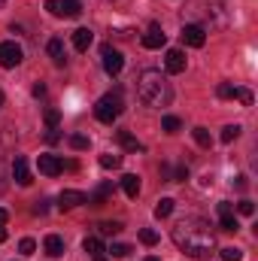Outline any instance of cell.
Segmentation results:
<instances>
[{
	"instance_id": "6da1fadb",
	"label": "cell",
	"mask_w": 258,
	"mask_h": 261,
	"mask_svg": "<svg viewBox=\"0 0 258 261\" xmlns=\"http://www.w3.org/2000/svg\"><path fill=\"white\" fill-rule=\"evenodd\" d=\"M173 243L192 258H210L216 252V231L210 228L207 219L186 216L173 225Z\"/></svg>"
},
{
	"instance_id": "7a4b0ae2",
	"label": "cell",
	"mask_w": 258,
	"mask_h": 261,
	"mask_svg": "<svg viewBox=\"0 0 258 261\" xmlns=\"http://www.w3.org/2000/svg\"><path fill=\"white\" fill-rule=\"evenodd\" d=\"M137 94L146 107H167L173 97V88L161 70H143L137 79Z\"/></svg>"
},
{
	"instance_id": "3957f363",
	"label": "cell",
	"mask_w": 258,
	"mask_h": 261,
	"mask_svg": "<svg viewBox=\"0 0 258 261\" xmlns=\"http://www.w3.org/2000/svg\"><path fill=\"white\" fill-rule=\"evenodd\" d=\"M119 116H122V97H119V94H104V97L94 103V119H97V122L113 125Z\"/></svg>"
},
{
	"instance_id": "277c9868",
	"label": "cell",
	"mask_w": 258,
	"mask_h": 261,
	"mask_svg": "<svg viewBox=\"0 0 258 261\" xmlns=\"http://www.w3.org/2000/svg\"><path fill=\"white\" fill-rule=\"evenodd\" d=\"M46 9L55 18H76L82 12V3L79 0H46Z\"/></svg>"
},
{
	"instance_id": "5b68a950",
	"label": "cell",
	"mask_w": 258,
	"mask_h": 261,
	"mask_svg": "<svg viewBox=\"0 0 258 261\" xmlns=\"http://www.w3.org/2000/svg\"><path fill=\"white\" fill-rule=\"evenodd\" d=\"M21 58H24V52H21L18 43H12V40L0 43V67H6V70H9V67H18Z\"/></svg>"
},
{
	"instance_id": "8992f818",
	"label": "cell",
	"mask_w": 258,
	"mask_h": 261,
	"mask_svg": "<svg viewBox=\"0 0 258 261\" xmlns=\"http://www.w3.org/2000/svg\"><path fill=\"white\" fill-rule=\"evenodd\" d=\"M100 58H104V70H107L110 76H119V73H122L125 58H122V52H119V49H113V46H104V49H100Z\"/></svg>"
},
{
	"instance_id": "52a82bcc",
	"label": "cell",
	"mask_w": 258,
	"mask_h": 261,
	"mask_svg": "<svg viewBox=\"0 0 258 261\" xmlns=\"http://www.w3.org/2000/svg\"><path fill=\"white\" fill-rule=\"evenodd\" d=\"M183 43L192 46V49H200V46L207 43V31H203L200 24H186V28H183Z\"/></svg>"
},
{
	"instance_id": "ba28073f",
	"label": "cell",
	"mask_w": 258,
	"mask_h": 261,
	"mask_svg": "<svg viewBox=\"0 0 258 261\" xmlns=\"http://www.w3.org/2000/svg\"><path fill=\"white\" fill-rule=\"evenodd\" d=\"M37 167H40V173H46V176H58V173L64 170V161H61L58 155H40Z\"/></svg>"
},
{
	"instance_id": "9c48e42d",
	"label": "cell",
	"mask_w": 258,
	"mask_h": 261,
	"mask_svg": "<svg viewBox=\"0 0 258 261\" xmlns=\"http://www.w3.org/2000/svg\"><path fill=\"white\" fill-rule=\"evenodd\" d=\"M164 43H167V34L161 31V24H152V28L143 34V46H146V49H161Z\"/></svg>"
},
{
	"instance_id": "30bf717a",
	"label": "cell",
	"mask_w": 258,
	"mask_h": 261,
	"mask_svg": "<svg viewBox=\"0 0 258 261\" xmlns=\"http://www.w3.org/2000/svg\"><path fill=\"white\" fill-rule=\"evenodd\" d=\"M164 67H167V73H183L186 70V55H183V49H167V55H164Z\"/></svg>"
},
{
	"instance_id": "8fae6325",
	"label": "cell",
	"mask_w": 258,
	"mask_h": 261,
	"mask_svg": "<svg viewBox=\"0 0 258 261\" xmlns=\"http://www.w3.org/2000/svg\"><path fill=\"white\" fill-rule=\"evenodd\" d=\"M79 203H88V195L73 192V189H67V192L58 195V206H61V210H73V206H79Z\"/></svg>"
},
{
	"instance_id": "7c38bea8",
	"label": "cell",
	"mask_w": 258,
	"mask_h": 261,
	"mask_svg": "<svg viewBox=\"0 0 258 261\" xmlns=\"http://www.w3.org/2000/svg\"><path fill=\"white\" fill-rule=\"evenodd\" d=\"M12 176H15V182H18V186H31V182H34V179H31L28 158H15V164H12Z\"/></svg>"
},
{
	"instance_id": "4fadbf2b",
	"label": "cell",
	"mask_w": 258,
	"mask_h": 261,
	"mask_svg": "<svg viewBox=\"0 0 258 261\" xmlns=\"http://www.w3.org/2000/svg\"><path fill=\"white\" fill-rule=\"evenodd\" d=\"M46 52H49V58L55 61L58 67H64L67 64V49H64V40H49V46H46Z\"/></svg>"
},
{
	"instance_id": "5bb4252c",
	"label": "cell",
	"mask_w": 258,
	"mask_h": 261,
	"mask_svg": "<svg viewBox=\"0 0 258 261\" xmlns=\"http://www.w3.org/2000/svg\"><path fill=\"white\" fill-rule=\"evenodd\" d=\"M91 43H94V34H91L88 28H76V31H73V49H76V52H85Z\"/></svg>"
},
{
	"instance_id": "9a60e30c",
	"label": "cell",
	"mask_w": 258,
	"mask_h": 261,
	"mask_svg": "<svg viewBox=\"0 0 258 261\" xmlns=\"http://www.w3.org/2000/svg\"><path fill=\"white\" fill-rule=\"evenodd\" d=\"M43 249H46V255H52V258L64 255V237H58V234H49V237H46V243H43Z\"/></svg>"
},
{
	"instance_id": "2e32d148",
	"label": "cell",
	"mask_w": 258,
	"mask_h": 261,
	"mask_svg": "<svg viewBox=\"0 0 258 261\" xmlns=\"http://www.w3.org/2000/svg\"><path fill=\"white\" fill-rule=\"evenodd\" d=\"M122 192L128 197L140 195V176H137V173H125V176H122Z\"/></svg>"
},
{
	"instance_id": "e0dca14e",
	"label": "cell",
	"mask_w": 258,
	"mask_h": 261,
	"mask_svg": "<svg viewBox=\"0 0 258 261\" xmlns=\"http://www.w3.org/2000/svg\"><path fill=\"white\" fill-rule=\"evenodd\" d=\"M119 143H122L128 152H143V149H146V146H143V143L131 134V130H119Z\"/></svg>"
},
{
	"instance_id": "ac0fdd59",
	"label": "cell",
	"mask_w": 258,
	"mask_h": 261,
	"mask_svg": "<svg viewBox=\"0 0 258 261\" xmlns=\"http://www.w3.org/2000/svg\"><path fill=\"white\" fill-rule=\"evenodd\" d=\"M82 249H85V252H88L91 258H94V255H104V252H107V249H104V243H100V237H85V240H82Z\"/></svg>"
},
{
	"instance_id": "d6986e66",
	"label": "cell",
	"mask_w": 258,
	"mask_h": 261,
	"mask_svg": "<svg viewBox=\"0 0 258 261\" xmlns=\"http://www.w3.org/2000/svg\"><path fill=\"white\" fill-rule=\"evenodd\" d=\"M110 195H113V186H110V182H104L94 195H88V203H91V206H100V203H104Z\"/></svg>"
},
{
	"instance_id": "ffe728a7",
	"label": "cell",
	"mask_w": 258,
	"mask_h": 261,
	"mask_svg": "<svg viewBox=\"0 0 258 261\" xmlns=\"http://www.w3.org/2000/svg\"><path fill=\"white\" fill-rule=\"evenodd\" d=\"M222 216V231H240V222H237V216H234V210H228V213H219Z\"/></svg>"
},
{
	"instance_id": "44dd1931",
	"label": "cell",
	"mask_w": 258,
	"mask_h": 261,
	"mask_svg": "<svg viewBox=\"0 0 258 261\" xmlns=\"http://www.w3.org/2000/svg\"><path fill=\"white\" fill-rule=\"evenodd\" d=\"M173 206H176V200H173V197H161V200H158V206H155V216H158V219H164V216H170V213H173Z\"/></svg>"
},
{
	"instance_id": "7402d4cb",
	"label": "cell",
	"mask_w": 258,
	"mask_h": 261,
	"mask_svg": "<svg viewBox=\"0 0 258 261\" xmlns=\"http://www.w3.org/2000/svg\"><path fill=\"white\" fill-rule=\"evenodd\" d=\"M192 134H194V143H197V146H203V149L213 146V137H210V130L207 128H194Z\"/></svg>"
},
{
	"instance_id": "603a6c76",
	"label": "cell",
	"mask_w": 258,
	"mask_h": 261,
	"mask_svg": "<svg viewBox=\"0 0 258 261\" xmlns=\"http://www.w3.org/2000/svg\"><path fill=\"white\" fill-rule=\"evenodd\" d=\"M161 128L167 130V134H176V130L183 128V122H179L176 116H164V119H161Z\"/></svg>"
},
{
	"instance_id": "cb8c5ba5",
	"label": "cell",
	"mask_w": 258,
	"mask_h": 261,
	"mask_svg": "<svg viewBox=\"0 0 258 261\" xmlns=\"http://www.w3.org/2000/svg\"><path fill=\"white\" fill-rule=\"evenodd\" d=\"M88 143H91V140H88L85 134H70V146H73L76 152H82V149H88Z\"/></svg>"
},
{
	"instance_id": "d4e9b609",
	"label": "cell",
	"mask_w": 258,
	"mask_h": 261,
	"mask_svg": "<svg viewBox=\"0 0 258 261\" xmlns=\"http://www.w3.org/2000/svg\"><path fill=\"white\" fill-rule=\"evenodd\" d=\"M100 167L104 170H116V167H122V158L119 155H100Z\"/></svg>"
},
{
	"instance_id": "484cf974",
	"label": "cell",
	"mask_w": 258,
	"mask_h": 261,
	"mask_svg": "<svg viewBox=\"0 0 258 261\" xmlns=\"http://www.w3.org/2000/svg\"><path fill=\"white\" fill-rule=\"evenodd\" d=\"M140 243H143V246H155V243H158V231L143 228V231H140Z\"/></svg>"
},
{
	"instance_id": "4316f807",
	"label": "cell",
	"mask_w": 258,
	"mask_h": 261,
	"mask_svg": "<svg viewBox=\"0 0 258 261\" xmlns=\"http://www.w3.org/2000/svg\"><path fill=\"white\" fill-rule=\"evenodd\" d=\"M240 137V125H225L222 128V143H234Z\"/></svg>"
},
{
	"instance_id": "83f0119b",
	"label": "cell",
	"mask_w": 258,
	"mask_h": 261,
	"mask_svg": "<svg viewBox=\"0 0 258 261\" xmlns=\"http://www.w3.org/2000/svg\"><path fill=\"white\" fill-rule=\"evenodd\" d=\"M107 252H110V255H116V258H128V255H131V246H128V243H113Z\"/></svg>"
},
{
	"instance_id": "f1b7e54d",
	"label": "cell",
	"mask_w": 258,
	"mask_h": 261,
	"mask_svg": "<svg viewBox=\"0 0 258 261\" xmlns=\"http://www.w3.org/2000/svg\"><path fill=\"white\" fill-rule=\"evenodd\" d=\"M119 231H122V222H100V234L113 237V234H119Z\"/></svg>"
},
{
	"instance_id": "f546056e",
	"label": "cell",
	"mask_w": 258,
	"mask_h": 261,
	"mask_svg": "<svg viewBox=\"0 0 258 261\" xmlns=\"http://www.w3.org/2000/svg\"><path fill=\"white\" fill-rule=\"evenodd\" d=\"M222 258H225V261H243V249L228 246V249H222Z\"/></svg>"
},
{
	"instance_id": "4dcf8cb0",
	"label": "cell",
	"mask_w": 258,
	"mask_h": 261,
	"mask_svg": "<svg viewBox=\"0 0 258 261\" xmlns=\"http://www.w3.org/2000/svg\"><path fill=\"white\" fill-rule=\"evenodd\" d=\"M234 97H237L243 107H252V91H246V88H234Z\"/></svg>"
},
{
	"instance_id": "1f68e13d",
	"label": "cell",
	"mask_w": 258,
	"mask_h": 261,
	"mask_svg": "<svg viewBox=\"0 0 258 261\" xmlns=\"http://www.w3.org/2000/svg\"><path fill=\"white\" fill-rule=\"evenodd\" d=\"M18 252H21V255H34V252H37V243H34L31 237H24V240L18 243Z\"/></svg>"
},
{
	"instance_id": "d6a6232c",
	"label": "cell",
	"mask_w": 258,
	"mask_h": 261,
	"mask_svg": "<svg viewBox=\"0 0 258 261\" xmlns=\"http://www.w3.org/2000/svg\"><path fill=\"white\" fill-rule=\"evenodd\" d=\"M58 122H61V113L58 110H46V125L49 128H58Z\"/></svg>"
},
{
	"instance_id": "836d02e7",
	"label": "cell",
	"mask_w": 258,
	"mask_h": 261,
	"mask_svg": "<svg viewBox=\"0 0 258 261\" xmlns=\"http://www.w3.org/2000/svg\"><path fill=\"white\" fill-rule=\"evenodd\" d=\"M237 213H240V216H252V213H255V203H252V200H240V203H237Z\"/></svg>"
},
{
	"instance_id": "e575fe53",
	"label": "cell",
	"mask_w": 258,
	"mask_h": 261,
	"mask_svg": "<svg viewBox=\"0 0 258 261\" xmlns=\"http://www.w3.org/2000/svg\"><path fill=\"white\" fill-rule=\"evenodd\" d=\"M216 94H219V97H234V85H228V82H222V85L216 88Z\"/></svg>"
},
{
	"instance_id": "d590c367",
	"label": "cell",
	"mask_w": 258,
	"mask_h": 261,
	"mask_svg": "<svg viewBox=\"0 0 258 261\" xmlns=\"http://www.w3.org/2000/svg\"><path fill=\"white\" fill-rule=\"evenodd\" d=\"M61 140V130L58 128H49V134H46V143H58Z\"/></svg>"
},
{
	"instance_id": "8d00e7d4",
	"label": "cell",
	"mask_w": 258,
	"mask_h": 261,
	"mask_svg": "<svg viewBox=\"0 0 258 261\" xmlns=\"http://www.w3.org/2000/svg\"><path fill=\"white\" fill-rule=\"evenodd\" d=\"M43 94H46V85H43V82H37V85H34V97H43Z\"/></svg>"
},
{
	"instance_id": "74e56055",
	"label": "cell",
	"mask_w": 258,
	"mask_h": 261,
	"mask_svg": "<svg viewBox=\"0 0 258 261\" xmlns=\"http://www.w3.org/2000/svg\"><path fill=\"white\" fill-rule=\"evenodd\" d=\"M6 222H9V213H6V210H3V206H0V228H3V225H6Z\"/></svg>"
},
{
	"instance_id": "f35d334b",
	"label": "cell",
	"mask_w": 258,
	"mask_h": 261,
	"mask_svg": "<svg viewBox=\"0 0 258 261\" xmlns=\"http://www.w3.org/2000/svg\"><path fill=\"white\" fill-rule=\"evenodd\" d=\"M3 240H6V228H0V243H3Z\"/></svg>"
},
{
	"instance_id": "ab89813d",
	"label": "cell",
	"mask_w": 258,
	"mask_h": 261,
	"mask_svg": "<svg viewBox=\"0 0 258 261\" xmlns=\"http://www.w3.org/2000/svg\"><path fill=\"white\" fill-rule=\"evenodd\" d=\"M94 261H110L107 255H94Z\"/></svg>"
},
{
	"instance_id": "60d3db41",
	"label": "cell",
	"mask_w": 258,
	"mask_h": 261,
	"mask_svg": "<svg viewBox=\"0 0 258 261\" xmlns=\"http://www.w3.org/2000/svg\"><path fill=\"white\" fill-rule=\"evenodd\" d=\"M3 100H6V94H3V91H0V110H3Z\"/></svg>"
},
{
	"instance_id": "b9f144b4",
	"label": "cell",
	"mask_w": 258,
	"mask_h": 261,
	"mask_svg": "<svg viewBox=\"0 0 258 261\" xmlns=\"http://www.w3.org/2000/svg\"><path fill=\"white\" fill-rule=\"evenodd\" d=\"M3 176H6V173H3V164H0V186H3Z\"/></svg>"
},
{
	"instance_id": "7bdbcfd3",
	"label": "cell",
	"mask_w": 258,
	"mask_h": 261,
	"mask_svg": "<svg viewBox=\"0 0 258 261\" xmlns=\"http://www.w3.org/2000/svg\"><path fill=\"white\" fill-rule=\"evenodd\" d=\"M146 261H161V258H155V255H149V258H146Z\"/></svg>"
}]
</instances>
